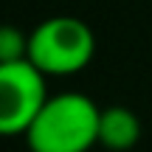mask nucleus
<instances>
[{
    "instance_id": "f03ea898",
    "label": "nucleus",
    "mask_w": 152,
    "mask_h": 152,
    "mask_svg": "<svg viewBox=\"0 0 152 152\" xmlns=\"http://www.w3.org/2000/svg\"><path fill=\"white\" fill-rule=\"evenodd\" d=\"M96 54V34L79 17H48L28 31V62L45 76H73Z\"/></svg>"
},
{
    "instance_id": "20e7f679",
    "label": "nucleus",
    "mask_w": 152,
    "mask_h": 152,
    "mask_svg": "<svg viewBox=\"0 0 152 152\" xmlns=\"http://www.w3.org/2000/svg\"><path fill=\"white\" fill-rule=\"evenodd\" d=\"M141 138V121L132 113L130 107H113L102 110V118H99V147L110 149V152H124L132 149Z\"/></svg>"
},
{
    "instance_id": "7ed1b4c3",
    "label": "nucleus",
    "mask_w": 152,
    "mask_h": 152,
    "mask_svg": "<svg viewBox=\"0 0 152 152\" xmlns=\"http://www.w3.org/2000/svg\"><path fill=\"white\" fill-rule=\"evenodd\" d=\"M48 99V76L28 59L0 65V132L26 135Z\"/></svg>"
},
{
    "instance_id": "39448f33",
    "label": "nucleus",
    "mask_w": 152,
    "mask_h": 152,
    "mask_svg": "<svg viewBox=\"0 0 152 152\" xmlns=\"http://www.w3.org/2000/svg\"><path fill=\"white\" fill-rule=\"evenodd\" d=\"M28 59V34H23L17 26H6L0 31V65Z\"/></svg>"
},
{
    "instance_id": "f257e3e1",
    "label": "nucleus",
    "mask_w": 152,
    "mask_h": 152,
    "mask_svg": "<svg viewBox=\"0 0 152 152\" xmlns=\"http://www.w3.org/2000/svg\"><path fill=\"white\" fill-rule=\"evenodd\" d=\"M102 107L85 93H54L26 130L31 152H90L99 144Z\"/></svg>"
}]
</instances>
